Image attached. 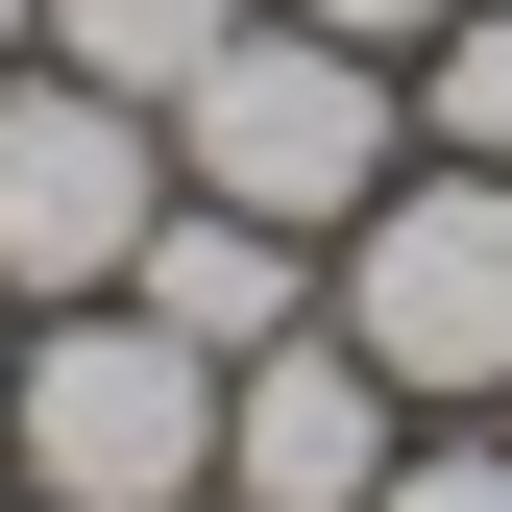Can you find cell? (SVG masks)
Returning <instances> with one entry per match:
<instances>
[{"mask_svg":"<svg viewBox=\"0 0 512 512\" xmlns=\"http://www.w3.org/2000/svg\"><path fill=\"white\" fill-rule=\"evenodd\" d=\"M0 488L49 512H220V366L171 342L147 293L25 317V391H0Z\"/></svg>","mask_w":512,"mask_h":512,"instance_id":"7a4b0ae2","label":"cell"},{"mask_svg":"<svg viewBox=\"0 0 512 512\" xmlns=\"http://www.w3.org/2000/svg\"><path fill=\"white\" fill-rule=\"evenodd\" d=\"M415 147L439 171H512V0H464V25L415 49Z\"/></svg>","mask_w":512,"mask_h":512,"instance_id":"ba28073f","label":"cell"},{"mask_svg":"<svg viewBox=\"0 0 512 512\" xmlns=\"http://www.w3.org/2000/svg\"><path fill=\"white\" fill-rule=\"evenodd\" d=\"M0 391H25V317H0Z\"/></svg>","mask_w":512,"mask_h":512,"instance_id":"7c38bea8","label":"cell"},{"mask_svg":"<svg viewBox=\"0 0 512 512\" xmlns=\"http://www.w3.org/2000/svg\"><path fill=\"white\" fill-rule=\"evenodd\" d=\"M391 464H415V391L342 317H293L269 366H220V512H366Z\"/></svg>","mask_w":512,"mask_h":512,"instance_id":"5b68a950","label":"cell"},{"mask_svg":"<svg viewBox=\"0 0 512 512\" xmlns=\"http://www.w3.org/2000/svg\"><path fill=\"white\" fill-rule=\"evenodd\" d=\"M391 171H415V74L342 49V25H293V0L171 98V196H244V220H293V244H342Z\"/></svg>","mask_w":512,"mask_h":512,"instance_id":"6da1fadb","label":"cell"},{"mask_svg":"<svg viewBox=\"0 0 512 512\" xmlns=\"http://www.w3.org/2000/svg\"><path fill=\"white\" fill-rule=\"evenodd\" d=\"M244 25H269V0H49V74H98V98H147V122H171Z\"/></svg>","mask_w":512,"mask_h":512,"instance_id":"52a82bcc","label":"cell"},{"mask_svg":"<svg viewBox=\"0 0 512 512\" xmlns=\"http://www.w3.org/2000/svg\"><path fill=\"white\" fill-rule=\"evenodd\" d=\"M317 317L391 366L415 415H512V171H391L342 244H317Z\"/></svg>","mask_w":512,"mask_h":512,"instance_id":"3957f363","label":"cell"},{"mask_svg":"<svg viewBox=\"0 0 512 512\" xmlns=\"http://www.w3.org/2000/svg\"><path fill=\"white\" fill-rule=\"evenodd\" d=\"M122 293H147V317H171L196 366H269L293 317H317V244H293V220H244V196H171V220H147V269H122Z\"/></svg>","mask_w":512,"mask_h":512,"instance_id":"8992f818","label":"cell"},{"mask_svg":"<svg viewBox=\"0 0 512 512\" xmlns=\"http://www.w3.org/2000/svg\"><path fill=\"white\" fill-rule=\"evenodd\" d=\"M147 220H171V122L25 49V74H0V317L122 293V269H147Z\"/></svg>","mask_w":512,"mask_h":512,"instance_id":"277c9868","label":"cell"},{"mask_svg":"<svg viewBox=\"0 0 512 512\" xmlns=\"http://www.w3.org/2000/svg\"><path fill=\"white\" fill-rule=\"evenodd\" d=\"M25 49H49V0H0V74H25Z\"/></svg>","mask_w":512,"mask_h":512,"instance_id":"8fae6325","label":"cell"},{"mask_svg":"<svg viewBox=\"0 0 512 512\" xmlns=\"http://www.w3.org/2000/svg\"><path fill=\"white\" fill-rule=\"evenodd\" d=\"M0 512H49V488H0Z\"/></svg>","mask_w":512,"mask_h":512,"instance_id":"4fadbf2b","label":"cell"},{"mask_svg":"<svg viewBox=\"0 0 512 512\" xmlns=\"http://www.w3.org/2000/svg\"><path fill=\"white\" fill-rule=\"evenodd\" d=\"M293 25H342V49H391V74H415V49L464 25V0H293Z\"/></svg>","mask_w":512,"mask_h":512,"instance_id":"30bf717a","label":"cell"},{"mask_svg":"<svg viewBox=\"0 0 512 512\" xmlns=\"http://www.w3.org/2000/svg\"><path fill=\"white\" fill-rule=\"evenodd\" d=\"M366 512H512V415H439V439H415V464H391V488H366Z\"/></svg>","mask_w":512,"mask_h":512,"instance_id":"9c48e42d","label":"cell"}]
</instances>
